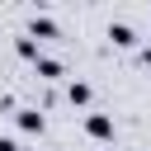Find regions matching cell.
<instances>
[{"label":"cell","instance_id":"cell-1","mask_svg":"<svg viewBox=\"0 0 151 151\" xmlns=\"http://www.w3.org/2000/svg\"><path fill=\"white\" fill-rule=\"evenodd\" d=\"M85 137H94V142H113V113H85Z\"/></svg>","mask_w":151,"mask_h":151},{"label":"cell","instance_id":"cell-2","mask_svg":"<svg viewBox=\"0 0 151 151\" xmlns=\"http://www.w3.org/2000/svg\"><path fill=\"white\" fill-rule=\"evenodd\" d=\"M33 71H38L42 80H61V76H66V61H61V57H52V52H38Z\"/></svg>","mask_w":151,"mask_h":151},{"label":"cell","instance_id":"cell-3","mask_svg":"<svg viewBox=\"0 0 151 151\" xmlns=\"http://www.w3.org/2000/svg\"><path fill=\"white\" fill-rule=\"evenodd\" d=\"M28 38H33V42H38V38H61V28H57V19H47V14L33 9V19H28Z\"/></svg>","mask_w":151,"mask_h":151},{"label":"cell","instance_id":"cell-4","mask_svg":"<svg viewBox=\"0 0 151 151\" xmlns=\"http://www.w3.org/2000/svg\"><path fill=\"white\" fill-rule=\"evenodd\" d=\"M109 38H113V47H137V28H132V24H123V19H118V24H109Z\"/></svg>","mask_w":151,"mask_h":151},{"label":"cell","instance_id":"cell-5","mask_svg":"<svg viewBox=\"0 0 151 151\" xmlns=\"http://www.w3.org/2000/svg\"><path fill=\"white\" fill-rule=\"evenodd\" d=\"M19 127H24V132H42V127H47L42 109H19Z\"/></svg>","mask_w":151,"mask_h":151},{"label":"cell","instance_id":"cell-6","mask_svg":"<svg viewBox=\"0 0 151 151\" xmlns=\"http://www.w3.org/2000/svg\"><path fill=\"white\" fill-rule=\"evenodd\" d=\"M66 99H71V104H90V99H94L90 80H71V85H66Z\"/></svg>","mask_w":151,"mask_h":151},{"label":"cell","instance_id":"cell-7","mask_svg":"<svg viewBox=\"0 0 151 151\" xmlns=\"http://www.w3.org/2000/svg\"><path fill=\"white\" fill-rule=\"evenodd\" d=\"M14 52H19L24 61H38V52H42V47H38V42H33L28 33H19V38H14Z\"/></svg>","mask_w":151,"mask_h":151},{"label":"cell","instance_id":"cell-8","mask_svg":"<svg viewBox=\"0 0 151 151\" xmlns=\"http://www.w3.org/2000/svg\"><path fill=\"white\" fill-rule=\"evenodd\" d=\"M137 66H146V71H151V42H142V47H137Z\"/></svg>","mask_w":151,"mask_h":151},{"label":"cell","instance_id":"cell-9","mask_svg":"<svg viewBox=\"0 0 151 151\" xmlns=\"http://www.w3.org/2000/svg\"><path fill=\"white\" fill-rule=\"evenodd\" d=\"M0 151H28L24 142H14V137H0Z\"/></svg>","mask_w":151,"mask_h":151}]
</instances>
